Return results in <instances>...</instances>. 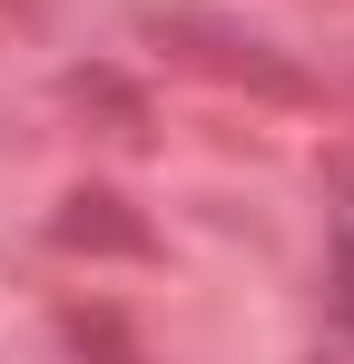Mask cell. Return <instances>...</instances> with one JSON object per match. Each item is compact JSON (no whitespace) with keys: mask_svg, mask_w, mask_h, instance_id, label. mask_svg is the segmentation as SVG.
I'll use <instances>...</instances> for the list:
<instances>
[{"mask_svg":"<svg viewBox=\"0 0 354 364\" xmlns=\"http://www.w3.org/2000/svg\"><path fill=\"white\" fill-rule=\"evenodd\" d=\"M335 296H345V325H354V217H345V246H335Z\"/></svg>","mask_w":354,"mask_h":364,"instance_id":"cell-1","label":"cell"}]
</instances>
